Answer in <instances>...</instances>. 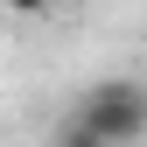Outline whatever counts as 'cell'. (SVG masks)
Listing matches in <instances>:
<instances>
[{
    "label": "cell",
    "mask_w": 147,
    "mask_h": 147,
    "mask_svg": "<svg viewBox=\"0 0 147 147\" xmlns=\"http://www.w3.org/2000/svg\"><path fill=\"white\" fill-rule=\"evenodd\" d=\"M70 119H84L105 147H133V140H147V84L140 77H98Z\"/></svg>",
    "instance_id": "obj_1"
},
{
    "label": "cell",
    "mask_w": 147,
    "mask_h": 147,
    "mask_svg": "<svg viewBox=\"0 0 147 147\" xmlns=\"http://www.w3.org/2000/svg\"><path fill=\"white\" fill-rule=\"evenodd\" d=\"M49 147H105V140L91 133L84 119H63V126H56V140H49Z\"/></svg>",
    "instance_id": "obj_2"
}]
</instances>
